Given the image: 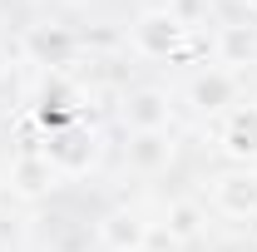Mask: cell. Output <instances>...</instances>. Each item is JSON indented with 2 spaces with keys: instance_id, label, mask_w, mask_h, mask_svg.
I'll list each match as a JSON object with an SVG mask.
<instances>
[{
  "instance_id": "1",
  "label": "cell",
  "mask_w": 257,
  "mask_h": 252,
  "mask_svg": "<svg viewBox=\"0 0 257 252\" xmlns=\"http://www.w3.org/2000/svg\"><path fill=\"white\" fill-rule=\"evenodd\" d=\"M183 40H188V30L168 15V5H163V10H144V15L134 20V45H139V55H149V60H173V55L183 50Z\"/></svg>"
},
{
  "instance_id": "2",
  "label": "cell",
  "mask_w": 257,
  "mask_h": 252,
  "mask_svg": "<svg viewBox=\"0 0 257 252\" xmlns=\"http://www.w3.org/2000/svg\"><path fill=\"white\" fill-rule=\"evenodd\" d=\"M213 208L223 218H257V168H227L213 178Z\"/></svg>"
},
{
  "instance_id": "3",
  "label": "cell",
  "mask_w": 257,
  "mask_h": 252,
  "mask_svg": "<svg viewBox=\"0 0 257 252\" xmlns=\"http://www.w3.org/2000/svg\"><path fill=\"white\" fill-rule=\"evenodd\" d=\"M218 149H223L232 163H257V104H237L227 109L223 129H218Z\"/></svg>"
},
{
  "instance_id": "4",
  "label": "cell",
  "mask_w": 257,
  "mask_h": 252,
  "mask_svg": "<svg viewBox=\"0 0 257 252\" xmlns=\"http://www.w3.org/2000/svg\"><path fill=\"white\" fill-rule=\"evenodd\" d=\"M40 154L55 163V173H79V168H89V158H94V139L84 134V129H55V134H45V149Z\"/></svg>"
},
{
  "instance_id": "5",
  "label": "cell",
  "mask_w": 257,
  "mask_h": 252,
  "mask_svg": "<svg viewBox=\"0 0 257 252\" xmlns=\"http://www.w3.org/2000/svg\"><path fill=\"white\" fill-rule=\"evenodd\" d=\"M232 99H237V74L232 69H203V74H193L188 104L198 114H223Z\"/></svg>"
},
{
  "instance_id": "6",
  "label": "cell",
  "mask_w": 257,
  "mask_h": 252,
  "mask_svg": "<svg viewBox=\"0 0 257 252\" xmlns=\"http://www.w3.org/2000/svg\"><path fill=\"white\" fill-rule=\"evenodd\" d=\"M74 50H79V40L69 25H30L25 30V55L35 64H69Z\"/></svg>"
},
{
  "instance_id": "7",
  "label": "cell",
  "mask_w": 257,
  "mask_h": 252,
  "mask_svg": "<svg viewBox=\"0 0 257 252\" xmlns=\"http://www.w3.org/2000/svg\"><path fill=\"white\" fill-rule=\"evenodd\" d=\"M55 163L40 154V149H20L15 154V163H10V188L20 193V198H40V193L55 188Z\"/></svg>"
},
{
  "instance_id": "8",
  "label": "cell",
  "mask_w": 257,
  "mask_h": 252,
  "mask_svg": "<svg viewBox=\"0 0 257 252\" xmlns=\"http://www.w3.org/2000/svg\"><path fill=\"white\" fill-rule=\"evenodd\" d=\"M168 119H173V104H168L163 89H134V94L124 99V124L134 129V134L168 129Z\"/></svg>"
},
{
  "instance_id": "9",
  "label": "cell",
  "mask_w": 257,
  "mask_h": 252,
  "mask_svg": "<svg viewBox=\"0 0 257 252\" xmlns=\"http://www.w3.org/2000/svg\"><path fill=\"white\" fill-rule=\"evenodd\" d=\"M168 163H173V139H168V129L128 134V168H134V173H163Z\"/></svg>"
},
{
  "instance_id": "10",
  "label": "cell",
  "mask_w": 257,
  "mask_h": 252,
  "mask_svg": "<svg viewBox=\"0 0 257 252\" xmlns=\"http://www.w3.org/2000/svg\"><path fill=\"white\" fill-rule=\"evenodd\" d=\"M99 237H104V247H109V252H134V247L149 242V222L119 208V213H109V218L99 222Z\"/></svg>"
},
{
  "instance_id": "11",
  "label": "cell",
  "mask_w": 257,
  "mask_h": 252,
  "mask_svg": "<svg viewBox=\"0 0 257 252\" xmlns=\"http://www.w3.org/2000/svg\"><path fill=\"white\" fill-rule=\"evenodd\" d=\"M218 60L223 64H257V25H223L218 35Z\"/></svg>"
},
{
  "instance_id": "12",
  "label": "cell",
  "mask_w": 257,
  "mask_h": 252,
  "mask_svg": "<svg viewBox=\"0 0 257 252\" xmlns=\"http://www.w3.org/2000/svg\"><path fill=\"white\" fill-rule=\"evenodd\" d=\"M163 232H168V242H193L203 232V208L188 198H173L168 213H163Z\"/></svg>"
},
{
  "instance_id": "13",
  "label": "cell",
  "mask_w": 257,
  "mask_h": 252,
  "mask_svg": "<svg viewBox=\"0 0 257 252\" xmlns=\"http://www.w3.org/2000/svg\"><path fill=\"white\" fill-rule=\"evenodd\" d=\"M168 15H173L183 30H193V20L203 15V0H168Z\"/></svg>"
},
{
  "instance_id": "14",
  "label": "cell",
  "mask_w": 257,
  "mask_h": 252,
  "mask_svg": "<svg viewBox=\"0 0 257 252\" xmlns=\"http://www.w3.org/2000/svg\"><path fill=\"white\" fill-rule=\"evenodd\" d=\"M134 252H173V247H159V242H144V247H134Z\"/></svg>"
},
{
  "instance_id": "15",
  "label": "cell",
  "mask_w": 257,
  "mask_h": 252,
  "mask_svg": "<svg viewBox=\"0 0 257 252\" xmlns=\"http://www.w3.org/2000/svg\"><path fill=\"white\" fill-rule=\"evenodd\" d=\"M237 5H247V10H257V0H237Z\"/></svg>"
},
{
  "instance_id": "16",
  "label": "cell",
  "mask_w": 257,
  "mask_h": 252,
  "mask_svg": "<svg viewBox=\"0 0 257 252\" xmlns=\"http://www.w3.org/2000/svg\"><path fill=\"white\" fill-rule=\"evenodd\" d=\"M0 69H5V50H0Z\"/></svg>"
}]
</instances>
